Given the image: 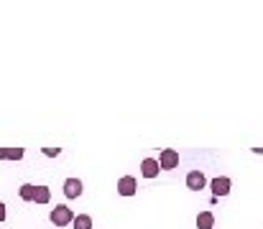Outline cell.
I'll list each match as a JSON object with an SVG mask.
<instances>
[{
	"mask_svg": "<svg viewBox=\"0 0 263 229\" xmlns=\"http://www.w3.org/2000/svg\"><path fill=\"white\" fill-rule=\"evenodd\" d=\"M82 191H85V186H82L80 178H67V181H64V196H67V199H80Z\"/></svg>",
	"mask_w": 263,
	"mask_h": 229,
	"instance_id": "cell-6",
	"label": "cell"
},
{
	"mask_svg": "<svg viewBox=\"0 0 263 229\" xmlns=\"http://www.w3.org/2000/svg\"><path fill=\"white\" fill-rule=\"evenodd\" d=\"M72 227L74 229H92V217L89 214H77L72 219Z\"/></svg>",
	"mask_w": 263,
	"mask_h": 229,
	"instance_id": "cell-11",
	"label": "cell"
},
{
	"mask_svg": "<svg viewBox=\"0 0 263 229\" xmlns=\"http://www.w3.org/2000/svg\"><path fill=\"white\" fill-rule=\"evenodd\" d=\"M159 165H161V171H174V168H179V153L174 148H164L161 155H159Z\"/></svg>",
	"mask_w": 263,
	"mask_h": 229,
	"instance_id": "cell-2",
	"label": "cell"
},
{
	"mask_svg": "<svg viewBox=\"0 0 263 229\" xmlns=\"http://www.w3.org/2000/svg\"><path fill=\"white\" fill-rule=\"evenodd\" d=\"M159 171H161V165H159L156 158H143V163H141V176L143 178H156Z\"/></svg>",
	"mask_w": 263,
	"mask_h": 229,
	"instance_id": "cell-7",
	"label": "cell"
},
{
	"mask_svg": "<svg viewBox=\"0 0 263 229\" xmlns=\"http://www.w3.org/2000/svg\"><path fill=\"white\" fill-rule=\"evenodd\" d=\"M49 219H51V224H57V227H69L72 219H74V212H72L67 204H57V206L51 209Z\"/></svg>",
	"mask_w": 263,
	"mask_h": 229,
	"instance_id": "cell-1",
	"label": "cell"
},
{
	"mask_svg": "<svg viewBox=\"0 0 263 229\" xmlns=\"http://www.w3.org/2000/svg\"><path fill=\"white\" fill-rule=\"evenodd\" d=\"M136 191H138V181L133 176H123L118 181V194L120 196H136Z\"/></svg>",
	"mask_w": 263,
	"mask_h": 229,
	"instance_id": "cell-4",
	"label": "cell"
},
{
	"mask_svg": "<svg viewBox=\"0 0 263 229\" xmlns=\"http://www.w3.org/2000/svg\"><path fill=\"white\" fill-rule=\"evenodd\" d=\"M5 217H8V214H5V204L0 201V222H5Z\"/></svg>",
	"mask_w": 263,
	"mask_h": 229,
	"instance_id": "cell-14",
	"label": "cell"
},
{
	"mask_svg": "<svg viewBox=\"0 0 263 229\" xmlns=\"http://www.w3.org/2000/svg\"><path fill=\"white\" fill-rule=\"evenodd\" d=\"M212 194L215 196H228L230 194V186H233V181L228 178V176H217V178H212Z\"/></svg>",
	"mask_w": 263,
	"mask_h": 229,
	"instance_id": "cell-5",
	"label": "cell"
},
{
	"mask_svg": "<svg viewBox=\"0 0 263 229\" xmlns=\"http://www.w3.org/2000/svg\"><path fill=\"white\" fill-rule=\"evenodd\" d=\"M26 155L23 148H0V160H21Z\"/></svg>",
	"mask_w": 263,
	"mask_h": 229,
	"instance_id": "cell-10",
	"label": "cell"
},
{
	"mask_svg": "<svg viewBox=\"0 0 263 229\" xmlns=\"http://www.w3.org/2000/svg\"><path fill=\"white\" fill-rule=\"evenodd\" d=\"M33 201H36V204H49V201H51V189H49V186H36Z\"/></svg>",
	"mask_w": 263,
	"mask_h": 229,
	"instance_id": "cell-9",
	"label": "cell"
},
{
	"mask_svg": "<svg viewBox=\"0 0 263 229\" xmlns=\"http://www.w3.org/2000/svg\"><path fill=\"white\" fill-rule=\"evenodd\" d=\"M204 186H207V178H204L202 171H189L186 173V189L189 191H202Z\"/></svg>",
	"mask_w": 263,
	"mask_h": 229,
	"instance_id": "cell-3",
	"label": "cell"
},
{
	"mask_svg": "<svg viewBox=\"0 0 263 229\" xmlns=\"http://www.w3.org/2000/svg\"><path fill=\"white\" fill-rule=\"evenodd\" d=\"M62 153V148H44V155H49V158H57Z\"/></svg>",
	"mask_w": 263,
	"mask_h": 229,
	"instance_id": "cell-13",
	"label": "cell"
},
{
	"mask_svg": "<svg viewBox=\"0 0 263 229\" xmlns=\"http://www.w3.org/2000/svg\"><path fill=\"white\" fill-rule=\"evenodd\" d=\"M33 191H36V186H33V183H23V186L18 189V194H21V199H23V201H33Z\"/></svg>",
	"mask_w": 263,
	"mask_h": 229,
	"instance_id": "cell-12",
	"label": "cell"
},
{
	"mask_svg": "<svg viewBox=\"0 0 263 229\" xmlns=\"http://www.w3.org/2000/svg\"><path fill=\"white\" fill-rule=\"evenodd\" d=\"M215 227V214L212 212H199L197 214V229H212Z\"/></svg>",
	"mask_w": 263,
	"mask_h": 229,
	"instance_id": "cell-8",
	"label": "cell"
}]
</instances>
